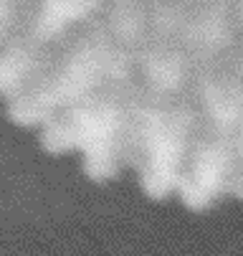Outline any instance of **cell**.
<instances>
[{"label":"cell","mask_w":243,"mask_h":256,"mask_svg":"<svg viewBox=\"0 0 243 256\" xmlns=\"http://www.w3.org/2000/svg\"><path fill=\"white\" fill-rule=\"evenodd\" d=\"M132 79H137L134 58L114 44L104 20H91L36 84L8 102V120L18 127H43L101 86Z\"/></svg>","instance_id":"cell-1"},{"label":"cell","mask_w":243,"mask_h":256,"mask_svg":"<svg viewBox=\"0 0 243 256\" xmlns=\"http://www.w3.org/2000/svg\"><path fill=\"white\" fill-rule=\"evenodd\" d=\"M140 79L107 84L41 127V144L51 155L81 152L84 172L107 182L134 168L132 99Z\"/></svg>","instance_id":"cell-2"},{"label":"cell","mask_w":243,"mask_h":256,"mask_svg":"<svg viewBox=\"0 0 243 256\" xmlns=\"http://www.w3.org/2000/svg\"><path fill=\"white\" fill-rule=\"evenodd\" d=\"M132 127L134 170L142 190L152 200L175 196L193 137L200 127V114L190 92L167 96L140 82L132 99Z\"/></svg>","instance_id":"cell-3"},{"label":"cell","mask_w":243,"mask_h":256,"mask_svg":"<svg viewBox=\"0 0 243 256\" xmlns=\"http://www.w3.org/2000/svg\"><path fill=\"white\" fill-rule=\"evenodd\" d=\"M236 168V137L200 124L193 137L175 196L188 210L203 213L221 203L226 196H231Z\"/></svg>","instance_id":"cell-4"},{"label":"cell","mask_w":243,"mask_h":256,"mask_svg":"<svg viewBox=\"0 0 243 256\" xmlns=\"http://www.w3.org/2000/svg\"><path fill=\"white\" fill-rule=\"evenodd\" d=\"M71 41L43 44L36 36H30L25 28H20L0 48V96L10 102L18 94H23L28 86H33L53 66V61Z\"/></svg>","instance_id":"cell-5"},{"label":"cell","mask_w":243,"mask_h":256,"mask_svg":"<svg viewBox=\"0 0 243 256\" xmlns=\"http://www.w3.org/2000/svg\"><path fill=\"white\" fill-rule=\"evenodd\" d=\"M30 10H33V0H10V3L0 6V48L25 26Z\"/></svg>","instance_id":"cell-6"},{"label":"cell","mask_w":243,"mask_h":256,"mask_svg":"<svg viewBox=\"0 0 243 256\" xmlns=\"http://www.w3.org/2000/svg\"><path fill=\"white\" fill-rule=\"evenodd\" d=\"M236 158H238V168H236V178L231 186V196L243 200V127L236 134Z\"/></svg>","instance_id":"cell-7"},{"label":"cell","mask_w":243,"mask_h":256,"mask_svg":"<svg viewBox=\"0 0 243 256\" xmlns=\"http://www.w3.org/2000/svg\"><path fill=\"white\" fill-rule=\"evenodd\" d=\"M5 3H10V0H0V6H5Z\"/></svg>","instance_id":"cell-8"}]
</instances>
